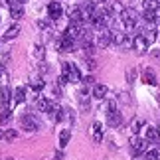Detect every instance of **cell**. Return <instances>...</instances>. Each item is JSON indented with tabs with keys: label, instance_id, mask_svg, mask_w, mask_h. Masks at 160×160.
Returning <instances> with one entry per match:
<instances>
[{
	"label": "cell",
	"instance_id": "obj_1",
	"mask_svg": "<svg viewBox=\"0 0 160 160\" xmlns=\"http://www.w3.org/2000/svg\"><path fill=\"white\" fill-rule=\"evenodd\" d=\"M121 22H122V26H125V30L132 32V30L137 28V24H138V16H137V12H134L132 8H125V12L121 14Z\"/></svg>",
	"mask_w": 160,
	"mask_h": 160
},
{
	"label": "cell",
	"instance_id": "obj_2",
	"mask_svg": "<svg viewBox=\"0 0 160 160\" xmlns=\"http://www.w3.org/2000/svg\"><path fill=\"white\" fill-rule=\"evenodd\" d=\"M61 71H63V75L67 77L69 83H79L81 81V73H79V69L73 63H69V61H63V63H61Z\"/></svg>",
	"mask_w": 160,
	"mask_h": 160
},
{
	"label": "cell",
	"instance_id": "obj_3",
	"mask_svg": "<svg viewBox=\"0 0 160 160\" xmlns=\"http://www.w3.org/2000/svg\"><path fill=\"white\" fill-rule=\"evenodd\" d=\"M85 28H83V24H69L67 26V30L63 32V36H67V38H71L73 42L75 40H85Z\"/></svg>",
	"mask_w": 160,
	"mask_h": 160
},
{
	"label": "cell",
	"instance_id": "obj_4",
	"mask_svg": "<svg viewBox=\"0 0 160 160\" xmlns=\"http://www.w3.org/2000/svg\"><path fill=\"white\" fill-rule=\"evenodd\" d=\"M20 125H22V128L26 132H36L40 128V121H38L36 115H24L20 119Z\"/></svg>",
	"mask_w": 160,
	"mask_h": 160
},
{
	"label": "cell",
	"instance_id": "obj_5",
	"mask_svg": "<svg viewBox=\"0 0 160 160\" xmlns=\"http://www.w3.org/2000/svg\"><path fill=\"white\" fill-rule=\"evenodd\" d=\"M146 142H148L146 138H138L137 134L131 137V150H132V154L138 156V154H142V152H146Z\"/></svg>",
	"mask_w": 160,
	"mask_h": 160
},
{
	"label": "cell",
	"instance_id": "obj_6",
	"mask_svg": "<svg viewBox=\"0 0 160 160\" xmlns=\"http://www.w3.org/2000/svg\"><path fill=\"white\" fill-rule=\"evenodd\" d=\"M97 46L99 48H103V50H105V48L109 46V44H113V32H111L109 28H105V30H99V34H97Z\"/></svg>",
	"mask_w": 160,
	"mask_h": 160
},
{
	"label": "cell",
	"instance_id": "obj_7",
	"mask_svg": "<svg viewBox=\"0 0 160 160\" xmlns=\"http://www.w3.org/2000/svg\"><path fill=\"white\" fill-rule=\"evenodd\" d=\"M61 14H63V8H61L59 2H50L48 4V16H50V20H59Z\"/></svg>",
	"mask_w": 160,
	"mask_h": 160
},
{
	"label": "cell",
	"instance_id": "obj_8",
	"mask_svg": "<svg viewBox=\"0 0 160 160\" xmlns=\"http://www.w3.org/2000/svg\"><path fill=\"white\" fill-rule=\"evenodd\" d=\"M73 48H75V42H73L71 38H67V36H61V38L58 40V50L59 52L67 53V52H73Z\"/></svg>",
	"mask_w": 160,
	"mask_h": 160
},
{
	"label": "cell",
	"instance_id": "obj_9",
	"mask_svg": "<svg viewBox=\"0 0 160 160\" xmlns=\"http://www.w3.org/2000/svg\"><path fill=\"white\" fill-rule=\"evenodd\" d=\"M69 22L71 24H83L85 22V16H83V8L81 6H73L69 10Z\"/></svg>",
	"mask_w": 160,
	"mask_h": 160
},
{
	"label": "cell",
	"instance_id": "obj_10",
	"mask_svg": "<svg viewBox=\"0 0 160 160\" xmlns=\"http://www.w3.org/2000/svg\"><path fill=\"white\" fill-rule=\"evenodd\" d=\"M148 46H150V44L144 40V36H142V34L134 36V44H132V48H134V50H137L138 53H144L146 50H148Z\"/></svg>",
	"mask_w": 160,
	"mask_h": 160
},
{
	"label": "cell",
	"instance_id": "obj_11",
	"mask_svg": "<svg viewBox=\"0 0 160 160\" xmlns=\"http://www.w3.org/2000/svg\"><path fill=\"white\" fill-rule=\"evenodd\" d=\"M8 8H10V16L14 18V20H20V18L24 16V4H20L18 0H14Z\"/></svg>",
	"mask_w": 160,
	"mask_h": 160
},
{
	"label": "cell",
	"instance_id": "obj_12",
	"mask_svg": "<svg viewBox=\"0 0 160 160\" xmlns=\"http://www.w3.org/2000/svg\"><path fill=\"white\" fill-rule=\"evenodd\" d=\"M91 137H93V142H97V144L103 140V125L99 121L93 122V127H91Z\"/></svg>",
	"mask_w": 160,
	"mask_h": 160
},
{
	"label": "cell",
	"instance_id": "obj_13",
	"mask_svg": "<svg viewBox=\"0 0 160 160\" xmlns=\"http://www.w3.org/2000/svg\"><path fill=\"white\" fill-rule=\"evenodd\" d=\"M107 95H109V87L107 85H103V83H97L95 87H93V97L95 99H107Z\"/></svg>",
	"mask_w": 160,
	"mask_h": 160
},
{
	"label": "cell",
	"instance_id": "obj_14",
	"mask_svg": "<svg viewBox=\"0 0 160 160\" xmlns=\"http://www.w3.org/2000/svg\"><path fill=\"white\" fill-rule=\"evenodd\" d=\"M144 138L148 140V142H158V140H160V131H158L156 127H146Z\"/></svg>",
	"mask_w": 160,
	"mask_h": 160
},
{
	"label": "cell",
	"instance_id": "obj_15",
	"mask_svg": "<svg viewBox=\"0 0 160 160\" xmlns=\"http://www.w3.org/2000/svg\"><path fill=\"white\" fill-rule=\"evenodd\" d=\"M53 103L50 99H46V97H40L38 101H36V107L40 109V113H50V109H52Z\"/></svg>",
	"mask_w": 160,
	"mask_h": 160
},
{
	"label": "cell",
	"instance_id": "obj_16",
	"mask_svg": "<svg viewBox=\"0 0 160 160\" xmlns=\"http://www.w3.org/2000/svg\"><path fill=\"white\" fill-rule=\"evenodd\" d=\"M50 117H52V121H55V122L61 121V119H63V109H61L58 103H53L52 109H50Z\"/></svg>",
	"mask_w": 160,
	"mask_h": 160
},
{
	"label": "cell",
	"instance_id": "obj_17",
	"mask_svg": "<svg viewBox=\"0 0 160 160\" xmlns=\"http://www.w3.org/2000/svg\"><path fill=\"white\" fill-rule=\"evenodd\" d=\"M69 140H71V128H63L59 132V148H65L69 144Z\"/></svg>",
	"mask_w": 160,
	"mask_h": 160
},
{
	"label": "cell",
	"instance_id": "obj_18",
	"mask_svg": "<svg viewBox=\"0 0 160 160\" xmlns=\"http://www.w3.org/2000/svg\"><path fill=\"white\" fill-rule=\"evenodd\" d=\"M107 121H109L111 127H119L122 122V117H121L119 111H113V113H107Z\"/></svg>",
	"mask_w": 160,
	"mask_h": 160
},
{
	"label": "cell",
	"instance_id": "obj_19",
	"mask_svg": "<svg viewBox=\"0 0 160 160\" xmlns=\"http://www.w3.org/2000/svg\"><path fill=\"white\" fill-rule=\"evenodd\" d=\"M142 81L146 85H156V75H154V71L152 69H144L142 71Z\"/></svg>",
	"mask_w": 160,
	"mask_h": 160
},
{
	"label": "cell",
	"instance_id": "obj_20",
	"mask_svg": "<svg viewBox=\"0 0 160 160\" xmlns=\"http://www.w3.org/2000/svg\"><path fill=\"white\" fill-rule=\"evenodd\" d=\"M18 34H20V26H18V24H12V26L4 32V40H14Z\"/></svg>",
	"mask_w": 160,
	"mask_h": 160
},
{
	"label": "cell",
	"instance_id": "obj_21",
	"mask_svg": "<svg viewBox=\"0 0 160 160\" xmlns=\"http://www.w3.org/2000/svg\"><path fill=\"white\" fill-rule=\"evenodd\" d=\"M144 22L146 24H150V26H154L156 24V20H158V12H154V10H144Z\"/></svg>",
	"mask_w": 160,
	"mask_h": 160
},
{
	"label": "cell",
	"instance_id": "obj_22",
	"mask_svg": "<svg viewBox=\"0 0 160 160\" xmlns=\"http://www.w3.org/2000/svg\"><path fill=\"white\" fill-rule=\"evenodd\" d=\"M107 10L111 12V14H122V12H125V6H122L121 2H111V0H109Z\"/></svg>",
	"mask_w": 160,
	"mask_h": 160
},
{
	"label": "cell",
	"instance_id": "obj_23",
	"mask_svg": "<svg viewBox=\"0 0 160 160\" xmlns=\"http://www.w3.org/2000/svg\"><path fill=\"white\" fill-rule=\"evenodd\" d=\"M77 99H79V105H81L83 109H87V107H89V93H87V89H83V91H79V95H77Z\"/></svg>",
	"mask_w": 160,
	"mask_h": 160
},
{
	"label": "cell",
	"instance_id": "obj_24",
	"mask_svg": "<svg viewBox=\"0 0 160 160\" xmlns=\"http://www.w3.org/2000/svg\"><path fill=\"white\" fill-rule=\"evenodd\" d=\"M44 79H42V77H32V79H30V87H32L34 91H42V89H44Z\"/></svg>",
	"mask_w": 160,
	"mask_h": 160
},
{
	"label": "cell",
	"instance_id": "obj_25",
	"mask_svg": "<svg viewBox=\"0 0 160 160\" xmlns=\"http://www.w3.org/2000/svg\"><path fill=\"white\" fill-rule=\"evenodd\" d=\"M24 99H26V89L16 87L14 89V103H24Z\"/></svg>",
	"mask_w": 160,
	"mask_h": 160
},
{
	"label": "cell",
	"instance_id": "obj_26",
	"mask_svg": "<svg viewBox=\"0 0 160 160\" xmlns=\"http://www.w3.org/2000/svg\"><path fill=\"white\" fill-rule=\"evenodd\" d=\"M156 34H158V32H156V30L152 28V26H150L148 30H144V32H142V36H144V40L148 42V44H152V42L156 40Z\"/></svg>",
	"mask_w": 160,
	"mask_h": 160
},
{
	"label": "cell",
	"instance_id": "obj_27",
	"mask_svg": "<svg viewBox=\"0 0 160 160\" xmlns=\"http://www.w3.org/2000/svg\"><path fill=\"white\" fill-rule=\"evenodd\" d=\"M140 127H144V121H142V119H132V121H131V125H128L131 132H134V134L140 131Z\"/></svg>",
	"mask_w": 160,
	"mask_h": 160
},
{
	"label": "cell",
	"instance_id": "obj_28",
	"mask_svg": "<svg viewBox=\"0 0 160 160\" xmlns=\"http://www.w3.org/2000/svg\"><path fill=\"white\" fill-rule=\"evenodd\" d=\"M93 50H95L93 42L85 38V40H83V52H85V58H87V55H89V58H91V55H93Z\"/></svg>",
	"mask_w": 160,
	"mask_h": 160
},
{
	"label": "cell",
	"instance_id": "obj_29",
	"mask_svg": "<svg viewBox=\"0 0 160 160\" xmlns=\"http://www.w3.org/2000/svg\"><path fill=\"white\" fill-rule=\"evenodd\" d=\"M158 6H160V0H144V10L158 12Z\"/></svg>",
	"mask_w": 160,
	"mask_h": 160
},
{
	"label": "cell",
	"instance_id": "obj_30",
	"mask_svg": "<svg viewBox=\"0 0 160 160\" xmlns=\"http://www.w3.org/2000/svg\"><path fill=\"white\" fill-rule=\"evenodd\" d=\"M127 38V34H122V32H113V44L117 46H122V42H125Z\"/></svg>",
	"mask_w": 160,
	"mask_h": 160
},
{
	"label": "cell",
	"instance_id": "obj_31",
	"mask_svg": "<svg viewBox=\"0 0 160 160\" xmlns=\"http://www.w3.org/2000/svg\"><path fill=\"white\" fill-rule=\"evenodd\" d=\"M158 154H160V152L156 148H150V150L144 152V160H158Z\"/></svg>",
	"mask_w": 160,
	"mask_h": 160
},
{
	"label": "cell",
	"instance_id": "obj_32",
	"mask_svg": "<svg viewBox=\"0 0 160 160\" xmlns=\"http://www.w3.org/2000/svg\"><path fill=\"white\" fill-rule=\"evenodd\" d=\"M8 69H6V67L4 65H0V83H6V81H8Z\"/></svg>",
	"mask_w": 160,
	"mask_h": 160
},
{
	"label": "cell",
	"instance_id": "obj_33",
	"mask_svg": "<svg viewBox=\"0 0 160 160\" xmlns=\"http://www.w3.org/2000/svg\"><path fill=\"white\" fill-rule=\"evenodd\" d=\"M12 95H14V93H12L10 89H6V87L2 89V103H4V105H6V103L10 101V97H12Z\"/></svg>",
	"mask_w": 160,
	"mask_h": 160
},
{
	"label": "cell",
	"instance_id": "obj_34",
	"mask_svg": "<svg viewBox=\"0 0 160 160\" xmlns=\"http://www.w3.org/2000/svg\"><path fill=\"white\" fill-rule=\"evenodd\" d=\"M16 137H18V132H16V131H12V128L4 132V140H14Z\"/></svg>",
	"mask_w": 160,
	"mask_h": 160
},
{
	"label": "cell",
	"instance_id": "obj_35",
	"mask_svg": "<svg viewBox=\"0 0 160 160\" xmlns=\"http://www.w3.org/2000/svg\"><path fill=\"white\" fill-rule=\"evenodd\" d=\"M10 117H12V115H10V109H4L2 113H0V122H6Z\"/></svg>",
	"mask_w": 160,
	"mask_h": 160
},
{
	"label": "cell",
	"instance_id": "obj_36",
	"mask_svg": "<svg viewBox=\"0 0 160 160\" xmlns=\"http://www.w3.org/2000/svg\"><path fill=\"white\" fill-rule=\"evenodd\" d=\"M34 55H36L38 59H42V58H44V48H42V46H36V48H34Z\"/></svg>",
	"mask_w": 160,
	"mask_h": 160
},
{
	"label": "cell",
	"instance_id": "obj_37",
	"mask_svg": "<svg viewBox=\"0 0 160 160\" xmlns=\"http://www.w3.org/2000/svg\"><path fill=\"white\" fill-rule=\"evenodd\" d=\"M85 63H87V69H89V71H93L95 67H97V65H95V59H91V58H85Z\"/></svg>",
	"mask_w": 160,
	"mask_h": 160
},
{
	"label": "cell",
	"instance_id": "obj_38",
	"mask_svg": "<svg viewBox=\"0 0 160 160\" xmlns=\"http://www.w3.org/2000/svg\"><path fill=\"white\" fill-rule=\"evenodd\" d=\"M134 77H137V71H134V69H128V71H127V79L132 83V81H134Z\"/></svg>",
	"mask_w": 160,
	"mask_h": 160
},
{
	"label": "cell",
	"instance_id": "obj_39",
	"mask_svg": "<svg viewBox=\"0 0 160 160\" xmlns=\"http://www.w3.org/2000/svg\"><path fill=\"white\" fill-rule=\"evenodd\" d=\"M93 81H95V79L91 77V75H87V77H83V83H85V85H93Z\"/></svg>",
	"mask_w": 160,
	"mask_h": 160
},
{
	"label": "cell",
	"instance_id": "obj_40",
	"mask_svg": "<svg viewBox=\"0 0 160 160\" xmlns=\"http://www.w3.org/2000/svg\"><path fill=\"white\" fill-rule=\"evenodd\" d=\"M91 4H95V6H101V4H109V0H91Z\"/></svg>",
	"mask_w": 160,
	"mask_h": 160
},
{
	"label": "cell",
	"instance_id": "obj_41",
	"mask_svg": "<svg viewBox=\"0 0 160 160\" xmlns=\"http://www.w3.org/2000/svg\"><path fill=\"white\" fill-rule=\"evenodd\" d=\"M61 158H63V152H61V150H58V152L53 154V160H61Z\"/></svg>",
	"mask_w": 160,
	"mask_h": 160
},
{
	"label": "cell",
	"instance_id": "obj_42",
	"mask_svg": "<svg viewBox=\"0 0 160 160\" xmlns=\"http://www.w3.org/2000/svg\"><path fill=\"white\" fill-rule=\"evenodd\" d=\"M4 138V132H2V128H0V140H2Z\"/></svg>",
	"mask_w": 160,
	"mask_h": 160
},
{
	"label": "cell",
	"instance_id": "obj_43",
	"mask_svg": "<svg viewBox=\"0 0 160 160\" xmlns=\"http://www.w3.org/2000/svg\"><path fill=\"white\" fill-rule=\"evenodd\" d=\"M18 2H20V4H24V2H26V0H18Z\"/></svg>",
	"mask_w": 160,
	"mask_h": 160
},
{
	"label": "cell",
	"instance_id": "obj_44",
	"mask_svg": "<svg viewBox=\"0 0 160 160\" xmlns=\"http://www.w3.org/2000/svg\"><path fill=\"white\" fill-rule=\"evenodd\" d=\"M6 160H12V158H6Z\"/></svg>",
	"mask_w": 160,
	"mask_h": 160
},
{
	"label": "cell",
	"instance_id": "obj_45",
	"mask_svg": "<svg viewBox=\"0 0 160 160\" xmlns=\"http://www.w3.org/2000/svg\"><path fill=\"white\" fill-rule=\"evenodd\" d=\"M134 160H140V158H134Z\"/></svg>",
	"mask_w": 160,
	"mask_h": 160
},
{
	"label": "cell",
	"instance_id": "obj_46",
	"mask_svg": "<svg viewBox=\"0 0 160 160\" xmlns=\"http://www.w3.org/2000/svg\"><path fill=\"white\" fill-rule=\"evenodd\" d=\"M158 131H160V128H158Z\"/></svg>",
	"mask_w": 160,
	"mask_h": 160
}]
</instances>
